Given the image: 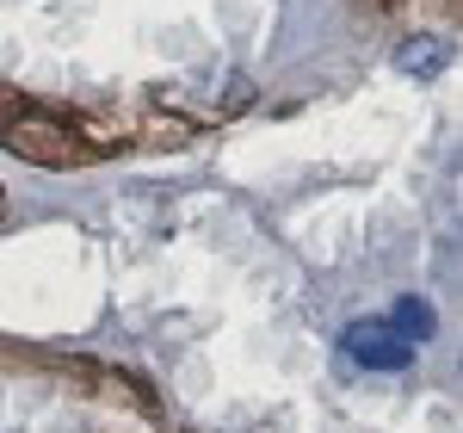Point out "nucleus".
Returning a JSON list of instances; mask_svg holds the SVG:
<instances>
[{
  "label": "nucleus",
  "instance_id": "obj_1",
  "mask_svg": "<svg viewBox=\"0 0 463 433\" xmlns=\"http://www.w3.org/2000/svg\"><path fill=\"white\" fill-rule=\"evenodd\" d=\"M6 143L19 149V155H32V161H56V168L80 155L74 137L62 124H50V118H13V124H6Z\"/></svg>",
  "mask_w": 463,
  "mask_h": 433
},
{
  "label": "nucleus",
  "instance_id": "obj_2",
  "mask_svg": "<svg viewBox=\"0 0 463 433\" xmlns=\"http://www.w3.org/2000/svg\"><path fill=\"white\" fill-rule=\"evenodd\" d=\"M346 353H353L358 365H371V371H402V365L414 360V347H408L402 334H390V328H371V322H358L353 334H346Z\"/></svg>",
  "mask_w": 463,
  "mask_h": 433
},
{
  "label": "nucleus",
  "instance_id": "obj_3",
  "mask_svg": "<svg viewBox=\"0 0 463 433\" xmlns=\"http://www.w3.org/2000/svg\"><path fill=\"white\" fill-rule=\"evenodd\" d=\"M451 63V43L445 37H408L402 50H395V69L402 74H439Z\"/></svg>",
  "mask_w": 463,
  "mask_h": 433
},
{
  "label": "nucleus",
  "instance_id": "obj_4",
  "mask_svg": "<svg viewBox=\"0 0 463 433\" xmlns=\"http://www.w3.org/2000/svg\"><path fill=\"white\" fill-rule=\"evenodd\" d=\"M432 328H439V316H432L420 297H395V310H390V334H402V341L414 347V341H427Z\"/></svg>",
  "mask_w": 463,
  "mask_h": 433
}]
</instances>
